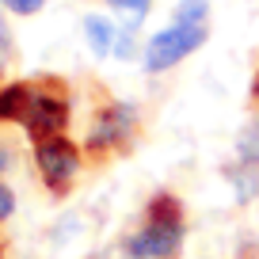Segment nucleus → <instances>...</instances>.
Here are the masks:
<instances>
[{
    "label": "nucleus",
    "mask_w": 259,
    "mask_h": 259,
    "mask_svg": "<svg viewBox=\"0 0 259 259\" xmlns=\"http://www.w3.org/2000/svg\"><path fill=\"white\" fill-rule=\"evenodd\" d=\"M149 221H160V225H183V210L171 194H156L149 202Z\"/></svg>",
    "instance_id": "6e6552de"
},
{
    "label": "nucleus",
    "mask_w": 259,
    "mask_h": 259,
    "mask_svg": "<svg viewBox=\"0 0 259 259\" xmlns=\"http://www.w3.org/2000/svg\"><path fill=\"white\" fill-rule=\"evenodd\" d=\"M27 130H31L34 141H50L57 138L65 130V122H69V107H65V99L57 96H34L31 111H27Z\"/></svg>",
    "instance_id": "20e7f679"
},
{
    "label": "nucleus",
    "mask_w": 259,
    "mask_h": 259,
    "mask_svg": "<svg viewBox=\"0 0 259 259\" xmlns=\"http://www.w3.org/2000/svg\"><path fill=\"white\" fill-rule=\"evenodd\" d=\"M4 168H8V149L0 145V171H4Z\"/></svg>",
    "instance_id": "2eb2a0df"
},
{
    "label": "nucleus",
    "mask_w": 259,
    "mask_h": 259,
    "mask_svg": "<svg viewBox=\"0 0 259 259\" xmlns=\"http://www.w3.org/2000/svg\"><path fill=\"white\" fill-rule=\"evenodd\" d=\"M34 103V92L27 84H8V88H0V118L4 122H23L27 111Z\"/></svg>",
    "instance_id": "423d86ee"
},
{
    "label": "nucleus",
    "mask_w": 259,
    "mask_h": 259,
    "mask_svg": "<svg viewBox=\"0 0 259 259\" xmlns=\"http://www.w3.org/2000/svg\"><path fill=\"white\" fill-rule=\"evenodd\" d=\"M34 160H38V171L54 191H65V187L73 183L76 168H80V153H76L73 141L65 138H50V141H38L34 149Z\"/></svg>",
    "instance_id": "f03ea898"
},
{
    "label": "nucleus",
    "mask_w": 259,
    "mask_h": 259,
    "mask_svg": "<svg viewBox=\"0 0 259 259\" xmlns=\"http://www.w3.org/2000/svg\"><path fill=\"white\" fill-rule=\"evenodd\" d=\"M206 12H210V0H179L176 23H202Z\"/></svg>",
    "instance_id": "9d476101"
},
{
    "label": "nucleus",
    "mask_w": 259,
    "mask_h": 259,
    "mask_svg": "<svg viewBox=\"0 0 259 259\" xmlns=\"http://www.w3.org/2000/svg\"><path fill=\"white\" fill-rule=\"evenodd\" d=\"M12 210H16V194H12L4 183H0V221L12 218Z\"/></svg>",
    "instance_id": "ddd939ff"
},
{
    "label": "nucleus",
    "mask_w": 259,
    "mask_h": 259,
    "mask_svg": "<svg viewBox=\"0 0 259 259\" xmlns=\"http://www.w3.org/2000/svg\"><path fill=\"white\" fill-rule=\"evenodd\" d=\"M233 183H236V198L248 202L259 194V164L251 160H240V171H233Z\"/></svg>",
    "instance_id": "1a4fd4ad"
},
{
    "label": "nucleus",
    "mask_w": 259,
    "mask_h": 259,
    "mask_svg": "<svg viewBox=\"0 0 259 259\" xmlns=\"http://www.w3.org/2000/svg\"><path fill=\"white\" fill-rule=\"evenodd\" d=\"M111 4H118V8H130V12H149V0H111Z\"/></svg>",
    "instance_id": "4468645a"
},
{
    "label": "nucleus",
    "mask_w": 259,
    "mask_h": 259,
    "mask_svg": "<svg viewBox=\"0 0 259 259\" xmlns=\"http://www.w3.org/2000/svg\"><path fill=\"white\" fill-rule=\"evenodd\" d=\"M84 34H88L92 50H96L99 57H107V50H111V38H114V27L107 23L103 16H88V19H84Z\"/></svg>",
    "instance_id": "0eeeda50"
},
{
    "label": "nucleus",
    "mask_w": 259,
    "mask_h": 259,
    "mask_svg": "<svg viewBox=\"0 0 259 259\" xmlns=\"http://www.w3.org/2000/svg\"><path fill=\"white\" fill-rule=\"evenodd\" d=\"M183 244V225H160V221H149L141 233L130 236V255L134 259H168L179 251Z\"/></svg>",
    "instance_id": "7ed1b4c3"
},
{
    "label": "nucleus",
    "mask_w": 259,
    "mask_h": 259,
    "mask_svg": "<svg viewBox=\"0 0 259 259\" xmlns=\"http://www.w3.org/2000/svg\"><path fill=\"white\" fill-rule=\"evenodd\" d=\"M130 122H134V111H130V107H111V111H103V118H99L96 134H92V149L118 145V138L130 130Z\"/></svg>",
    "instance_id": "39448f33"
},
{
    "label": "nucleus",
    "mask_w": 259,
    "mask_h": 259,
    "mask_svg": "<svg viewBox=\"0 0 259 259\" xmlns=\"http://www.w3.org/2000/svg\"><path fill=\"white\" fill-rule=\"evenodd\" d=\"M8 12H16V16H34V12L46 4V0H0Z\"/></svg>",
    "instance_id": "f8f14e48"
},
{
    "label": "nucleus",
    "mask_w": 259,
    "mask_h": 259,
    "mask_svg": "<svg viewBox=\"0 0 259 259\" xmlns=\"http://www.w3.org/2000/svg\"><path fill=\"white\" fill-rule=\"evenodd\" d=\"M251 99L259 103V73H255V80H251Z\"/></svg>",
    "instance_id": "dca6fc26"
},
{
    "label": "nucleus",
    "mask_w": 259,
    "mask_h": 259,
    "mask_svg": "<svg viewBox=\"0 0 259 259\" xmlns=\"http://www.w3.org/2000/svg\"><path fill=\"white\" fill-rule=\"evenodd\" d=\"M206 42V27L202 23H176V27H164L160 34H153L145 46V69L149 73H164L171 65H179L187 54Z\"/></svg>",
    "instance_id": "f257e3e1"
},
{
    "label": "nucleus",
    "mask_w": 259,
    "mask_h": 259,
    "mask_svg": "<svg viewBox=\"0 0 259 259\" xmlns=\"http://www.w3.org/2000/svg\"><path fill=\"white\" fill-rule=\"evenodd\" d=\"M236 153H240V160L259 164V122H251V126L240 134V141H236Z\"/></svg>",
    "instance_id": "9b49d317"
}]
</instances>
